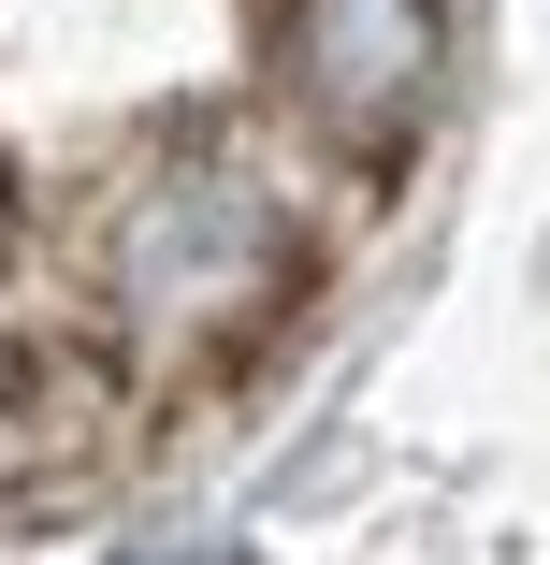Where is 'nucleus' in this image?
<instances>
[{
	"label": "nucleus",
	"mask_w": 550,
	"mask_h": 565,
	"mask_svg": "<svg viewBox=\"0 0 550 565\" xmlns=\"http://www.w3.org/2000/svg\"><path fill=\"white\" fill-rule=\"evenodd\" d=\"M290 290H304V217L261 174V146L188 117L117 174V203H101V319L131 349H160V363L247 349Z\"/></svg>",
	"instance_id": "f257e3e1"
},
{
	"label": "nucleus",
	"mask_w": 550,
	"mask_h": 565,
	"mask_svg": "<svg viewBox=\"0 0 550 565\" xmlns=\"http://www.w3.org/2000/svg\"><path fill=\"white\" fill-rule=\"evenodd\" d=\"M450 73V0H276V87L334 160H406Z\"/></svg>",
	"instance_id": "f03ea898"
}]
</instances>
